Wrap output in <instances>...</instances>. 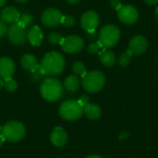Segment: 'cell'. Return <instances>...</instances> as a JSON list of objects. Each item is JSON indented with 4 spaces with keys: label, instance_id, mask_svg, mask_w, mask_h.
<instances>
[{
    "label": "cell",
    "instance_id": "836d02e7",
    "mask_svg": "<svg viewBox=\"0 0 158 158\" xmlns=\"http://www.w3.org/2000/svg\"><path fill=\"white\" fill-rule=\"evenodd\" d=\"M147 5L153 6V5H156L158 3V0H143Z\"/></svg>",
    "mask_w": 158,
    "mask_h": 158
},
{
    "label": "cell",
    "instance_id": "603a6c76",
    "mask_svg": "<svg viewBox=\"0 0 158 158\" xmlns=\"http://www.w3.org/2000/svg\"><path fill=\"white\" fill-rule=\"evenodd\" d=\"M3 81H4V87L6 88V90L7 92L13 93V92H15V91L17 90V88H18V83H17V81H16L14 79H12L11 77L3 80Z\"/></svg>",
    "mask_w": 158,
    "mask_h": 158
},
{
    "label": "cell",
    "instance_id": "d6a6232c",
    "mask_svg": "<svg viewBox=\"0 0 158 158\" xmlns=\"http://www.w3.org/2000/svg\"><path fill=\"white\" fill-rule=\"evenodd\" d=\"M88 38L90 40H95L97 38V33L96 31H93V32H88Z\"/></svg>",
    "mask_w": 158,
    "mask_h": 158
},
{
    "label": "cell",
    "instance_id": "7402d4cb",
    "mask_svg": "<svg viewBox=\"0 0 158 158\" xmlns=\"http://www.w3.org/2000/svg\"><path fill=\"white\" fill-rule=\"evenodd\" d=\"M22 27L27 28L28 26H31L33 22V17L30 13H23L20 15V18L18 21Z\"/></svg>",
    "mask_w": 158,
    "mask_h": 158
},
{
    "label": "cell",
    "instance_id": "ac0fdd59",
    "mask_svg": "<svg viewBox=\"0 0 158 158\" xmlns=\"http://www.w3.org/2000/svg\"><path fill=\"white\" fill-rule=\"evenodd\" d=\"M99 57H100L101 63L106 67L110 68L114 66L116 63V56L114 52H112L111 50H108L107 48L104 47V49H102L99 52Z\"/></svg>",
    "mask_w": 158,
    "mask_h": 158
},
{
    "label": "cell",
    "instance_id": "ab89813d",
    "mask_svg": "<svg viewBox=\"0 0 158 158\" xmlns=\"http://www.w3.org/2000/svg\"><path fill=\"white\" fill-rule=\"evenodd\" d=\"M17 2H19V3H25V2H27L28 0H16Z\"/></svg>",
    "mask_w": 158,
    "mask_h": 158
},
{
    "label": "cell",
    "instance_id": "1f68e13d",
    "mask_svg": "<svg viewBox=\"0 0 158 158\" xmlns=\"http://www.w3.org/2000/svg\"><path fill=\"white\" fill-rule=\"evenodd\" d=\"M129 137H130V133H129L128 131H122V132L119 134V140H120V141H125V140H127Z\"/></svg>",
    "mask_w": 158,
    "mask_h": 158
},
{
    "label": "cell",
    "instance_id": "2e32d148",
    "mask_svg": "<svg viewBox=\"0 0 158 158\" xmlns=\"http://www.w3.org/2000/svg\"><path fill=\"white\" fill-rule=\"evenodd\" d=\"M20 63L24 69H26L27 71H30L31 73L36 72L40 68V64H39L37 58L33 55H31V54L24 55L21 57Z\"/></svg>",
    "mask_w": 158,
    "mask_h": 158
},
{
    "label": "cell",
    "instance_id": "4316f807",
    "mask_svg": "<svg viewBox=\"0 0 158 158\" xmlns=\"http://www.w3.org/2000/svg\"><path fill=\"white\" fill-rule=\"evenodd\" d=\"M60 23L63 24L64 26L68 27V28H70V27L74 26V24H75V19H74L73 16H70V15H63Z\"/></svg>",
    "mask_w": 158,
    "mask_h": 158
},
{
    "label": "cell",
    "instance_id": "74e56055",
    "mask_svg": "<svg viewBox=\"0 0 158 158\" xmlns=\"http://www.w3.org/2000/svg\"><path fill=\"white\" fill-rule=\"evenodd\" d=\"M86 158H103L101 157V156H88V157Z\"/></svg>",
    "mask_w": 158,
    "mask_h": 158
},
{
    "label": "cell",
    "instance_id": "30bf717a",
    "mask_svg": "<svg viewBox=\"0 0 158 158\" xmlns=\"http://www.w3.org/2000/svg\"><path fill=\"white\" fill-rule=\"evenodd\" d=\"M100 22L99 16L93 10L86 11L81 18V25L87 32H93L96 30Z\"/></svg>",
    "mask_w": 158,
    "mask_h": 158
},
{
    "label": "cell",
    "instance_id": "8d00e7d4",
    "mask_svg": "<svg viewBox=\"0 0 158 158\" xmlns=\"http://www.w3.org/2000/svg\"><path fill=\"white\" fill-rule=\"evenodd\" d=\"M6 0H0V7L4 6L5 4H6Z\"/></svg>",
    "mask_w": 158,
    "mask_h": 158
},
{
    "label": "cell",
    "instance_id": "4fadbf2b",
    "mask_svg": "<svg viewBox=\"0 0 158 158\" xmlns=\"http://www.w3.org/2000/svg\"><path fill=\"white\" fill-rule=\"evenodd\" d=\"M15 72V63L9 57L0 58V79L10 78Z\"/></svg>",
    "mask_w": 158,
    "mask_h": 158
},
{
    "label": "cell",
    "instance_id": "60d3db41",
    "mask_svg": "<svg viewBox=\"0 0 158 158\" xmlns=\"http://www.w3.org/2000/svg\"><path fill=\"white\" fill-rule=\"evenodd\" d=\"M156 19H157L158 20V6L156 7Z\"/></svg>",
    "mask_w": 158,
    "mask_h": 158
},
{
    "label": "cell",
    "instance_id": "d590c367",
    "mask_svg": "<svg viewBox=\"0 0 158 158\" xmlns=\"http://www.w3.org/2000/svg\"><path fill=\"white\" fill-rule=\"evenodd\" d=\"M5 141H6V140L4 139V137L0 134V147L2 146V144L4 143V142H5Z\"/></svg>",
    "mask_w": 158,
    "mask_h": 158
},
{
    "label": "cell",
    "instance_id": "e0dca14e",
    "mask_svg": "<svg viewBox=\"0 0 158 158\" xmlns=\"http://www.w3.org/2000/svg\"><path fill=\"white\" fill-rule=\"evenodd\" d=\"M0 16H1L2 19L6 23H9V24L18 22L19 18H20L19 12L15 7H13V6H6V7H5L2 10Z\"/></svg>",
    "mask_w": 158,
    "mask_h": 158
},
{
    "label": "cell",
    "instance_id": "3957f363",
    "mask_svg": "<svg viewBox=\"0 0 158 158\" xmlns=\"http://www.w3.org/2000/svg\"><path fill=\"white\" fill-rule=\"evenodd\" d=\"M26 130L22 123L19 121H9L0 130V134L6 141L16 143L22 140L25 136Z\"/></svg>",
    "mask_w": 158,
    "mask_h": 158
},
{
    "label": "cell",
    "instance_id": "5b68a950",
    "mask_svg": "<svg viewBox=\"0 0 158 158\" xmlns=\"http://www.w3.org/2000/svg\"><path fill=\"white\" fill-rule=\"evenodd\" d=\"M83 114V107L75 100H67L63 102L59 107L60 117L69 121L79 119Z\"/></svg>",
    "mask_w": 158,
    "mask_h": 158
},
{
    "label": "cell",
    "instance_id": "7c38bea8",
    "mask_svg": "<svg viewBox=\"0 0 158 158\" xmlns=\"http://www.w3.org/2000/svg\"><path fill=\"white\" fill-rule=\"evenodd\" d=\"M148 46L147 40L143 35H135L133 36L129 43V51L132 54V56H140L143 55Z\"/></svg>",
    "mask_w": 158,
    "mask_h": 158
},
{
    "label": "cell",
    "instance_id": "7a4b0ae2",
    "mask_svg": "<svg viewBox=\"0 0 158 158\" xmlns=\"http://www.w3.org/2000/svg\"><path fill=\"white\" fill-rule=\"evenodd\" d=\"M40 93L45 100L56 102L63 94V86L57 79L46 78L40 85Z\"/></svg>",
    "mask_w": 158,
    "mask_h": 158
},
{
    "label": "cell",
    "instance_id": "4dcf8cb0",
    "mask_svg": "<svg viewBox=\"0 0 158 158\" xmlns=\"http://www.w3.org/2000/svg\"><path fill=\"white\" fill-rule=\"evenodd\" d=\"M110 5H111V6L113 7V8H115L116 10H118L120 6H121V3H120V1L119 0H111L110 1Z\"/></svg>",
    "mask_w": 158,
    "mask_h": 158
},
{
    "label": "cell",
    "instance_id": "9a60e30c",
    "mask_svg": "<svg viewBox=\"0 0 158 158\" xmlns=\"http://www.w3.org/2000/svg\"><path fill=\"white\" fill-rule=\"evenodd\" d=\"M50 141L55 146L62 147L68 142V134L61 127H56L50 135Z\"/></svg>",
    "mask_w": 158,
    "mask_h": 158
},
{
    "label": "cell",
    "instance_id": "d6986e66",
    "mask_svg": "<svg viewBox=\"0 0 158 158\" xmlns=\"http://www.w3.org/2000/svg\"><path fill=\"white\" fill-rule=\"evenodd\" d=\"M83 113L90 119H98L101 117L102 110L99 106L94 104H87L83 106Z\"/></svg>",
    "mask_w": 158,
    "mask_h": 158
},
{
    "label": "cell",
    "instance_id": "484cf974",
    "mask_svg": "<svg viewBox=\"0 0 158 158\" xmlns=\"http://www.w3.org/2000/svg\"><path fill=\"white\" fill-rule=\"evenodd\" d=\"M102 48H104V46H103V44H101L100 41L94 42V43H92V44H89V46H88V52L90 54H97V53L100 52V50Z\"/></svg>",
    "mask_w": 158,
    "mask_h": 158
},
{
    "label": "cell",
    "instance_id": "e575fe53",
    "mask_svg": "<svg viewBox=\"0 0 158 158\" xmlns=\"http://www.w3.org/2000/svg\"><path fill=\"white\" fill-rule=\"evenodd\" d=\"M67 2L69 4H71V5H74V4H77L80 2V0H67Z\"/></svg>",
    "mask_w": 158,
    "mask_h": 158
},
{
    "label": "cell",
    "instance_id": "9c48e42d",
    "mask_svg": "<svg viewBox=\"0 0 158 158\" xmlns=\"http://www.w3.org/2000/svg\"><path fill=\"white\" fill-rule=\"evenodd\" d=\"M61 47L64 52L68 54H78L84 47V41L76 35L65 37L61 43Z\"/></svg>",
    "mask_w": 158,
    "mask_h": 158
},
{
    "label": "cell",
    "instance_id": "277c9868",
    "mask_svg": "<svg viewBox=\"0 0 158 158\" xmlns=\"http://www.w3.org/2000/svg\"><path fill=\"white\" fill-rule=\"evenodd\" d=\"M105 83L106 77L101 71L98 70L87 72L81 80L82 87L88 93H97L101 91L104 88Z\"/></svg>",
    "mask_w": 158,
    "mask_h": 158
},
{
    "label": "cell",
    "instance_id": "ffe728a7",
    "mask_svg": "<svg viewBox=\"0 0 158 158\" xmlns=\"http://www.w3.org/2000/svg\"><path fill=\"white\" fill-rule=\"evenodd\" d=\"M64 86L68 92H76L80 87V80L76 75H69L66 78Z\"/></svg>",
    "mask_w": 158,
    "mask_h": 158
},
{
    "label": "cell",
    "instance_id": "44dd1931",
    "mask_svg": "<svg viewBox=\"0 0 158 158\" xmlns=\"http://www.w3.org/2000/svg\"><path fill=\"white\" fill-rule=\"evenodd\" d=\"M72 69V72L76 75H80L81 76V78H83L86 74H87V70H86V68L84 66V64L82 62H75L71 68Z\"/></svg>",
    "mask_w": 158,
    "mask_h": 158
},
{
    "label": "cell",
    "instance_id": "f546056e",
    "mask_svg": "<svg viewBox=\"0 0 158 158\" xmlns=\"http://www.w3.org/2000/svg\"><path fill=\"white\" fill-rule=\"evenodd\" d=\"M44 76V75H43L42 72L38 69L36 72H33V73H32V80H33L34 81H36L41 80Z\"/></svg>",
    "mask_w": 158,
    "mask_h": 158
},
{
    "label": "cell",
    "instance_id": "83f0119b",
    "mask_svg": "<svg viewBox=\"0 0 158 158\" xmlns=\"http://www.w3.org/2000/svg\"><path fill=\"white\" fill-rule=\"evenodd\" d=\"M7 30H8V28H7L6 22L2 19V18L0 16V41L2 39V37L7 33Z\"/></svg>",
    "mask_w": 158,
    "mask_h": 158
},
{
    "label": "cell",
    "instance_id": "ba28073f",
    "mask_svg": "<svg viewBox=\"0 0 158 158\" xmlns=\"http://www.w3.org/2000/svg\"><path fill=\"white\" fill-rule=\"evenodd\" d=\"M117 11L119 20L124 24H134L139 19L138 10L131 5H121V6Z\"/></svg>",
    "mask_w": 158,
    "mask_h": 158
},
{
    "label": "cell",
    "instance_id": "cb8c5ba5",
    "mask_svg": "<svg viewBox=\"0 0 158 158\" xmlns=\"http://www.w3.org/2000/svg\"><path fill=\"white\" fill-rule=\"evenodd\" d=\"M131 56H132V54L129 50H127L125 53H123V54L120 55V56L118 58V64L121 67H127L131 63Z\"/></svg>",
    "mask_w": 158,
    "mask_h": 158
},
{
    "label": "cell",
    "instance_id": "f35d334b",
    "mask_svg": "<svg viewBox=\"0 0 158 158\" xmlns=\"http://www.w3.org/2000/svg\"><path fill=\"white\" fill-rule=\"evenodd\" d=\"M4 86V81H3V80L2 79H0V90H1V88Z\"/></svg>",
    "mask_w": 158,
    "mask_h": 158
},
{
    "label": "cell",
    "instance_id": "5bb4252c",
    "mask_svg": "<svg viewBox=\"0 0 158 158\" xmlns=\"http://www.w3.org/2000/svg\"><path fill=\"white\" fill-rule=\"evenodd\" d=\"M27 39L33 46H40L44 40V34L41 28L37 25H32L27 31Z\"/></svg>",
    "mask_w": 158,
    "mask_h": 158
},
{
    "label": "cell",
    "instance_id": "b9f144b4",
    "mask_svg": "<svg viewBox=\"0 0 158 158\" xmlns=\"http://www.w3.org/2000/svg\"><path fill=\"white\" fill-rule=\"evenodd\" d=\"M0 130H1V128H0Z\"/></svg>",
    "mask_w": 158,
    "mask_h": 158
},
{
    "label": "cell",
    "instance_id": "52a82bcc",
    "mask_svg": "<svg viewBox=\"0 0 158 158\" xmlns=\"http://www.w3.org/2000/svg\"><path fill=\"white\" fill-rule=\"evenodd\" d=\"M7 38L9 42L13 44H23L27 39L26 28L22 27L19 22L12 23L7 30Z\"/></svg>",
    "mask_w": 158,
    "mask_h": 158
},
{
    "label": "cell",
    "instance_id": "6da1fadb",
    "mask_svg": "<svg viewBox=\"0 0 158 158\" xmlns=\"http://www.w3.org/2000/svg\"><path fill=\"white\" fill-rule=\"evenodd\" d=\"M65 69V58L58 52H49L44 55L40 62L39 70L44 76H56Z\"/></svg>",
    "mask_w": 158,
    "mask_h": 158
},
{
    "label": "cell",
    "instance_id": "d4e9b609",
    "mask_svg": "<svg viewBox=\"0 0 158 158\" xmlns=\"http://www.w3.org/2000/svg\"><path fill=\"white\" fill-rule=\"evenodd\" d=\"M64 37L58 33V32H51L49 35H48V41L52 44H61L62 41H63Z\"/></svg>",
    "mask_w": 158,
    "mask_h": 158
},
{
    "label": "cell",
    "instance_id": "8992f818",
    "mask_svg": "<svg viewBox=\"0 0 158 158\" xmlns=\"http://www.w3.org/2000/svg\"><path fill=\"white\" fill-rule=\"evenodd\" d=\"M98 37L105 48H110L118 43L120 38V31L115 25H106L101 29Z\"/></svg>",
    "mask_w": 158,
    "mask_h": 158
},
{
    "label": "cell",
    "instance_id": "f1b7e54d",
    "mask_svg": "<svg viewBox=\"0 0 158 158\" xmlns=\"http://www.w3.org/2000/svg\"><path fill=\"white\" fill-rule=\"evenodd\" d=\"M78 102H79V104L83 107V106H85L87 104H89V97H88L87 95H82V96L80 97V99L78 100Z\"/></svg>",
    "mask_w": 158,
    "mask_h": 158
},
{
    "label": "cell",
    "instance_id": "8fae6325",
    "mask_svg": "<svg viewBox=\"0 0 158 158\" xmlns=\"http://www.w3.org/2000/svg\"><path fill=\"white\" fill-rule=\"evenodd\" d=\"M62 16L63 14L61 13V11H59L58 9L50 7V8L45 9L43 12L41 19L44 25L47 27H56L61 22Z\"/></svg>",
    "mask_w": 158,
    "mask_h": 158
}]
</instances>
